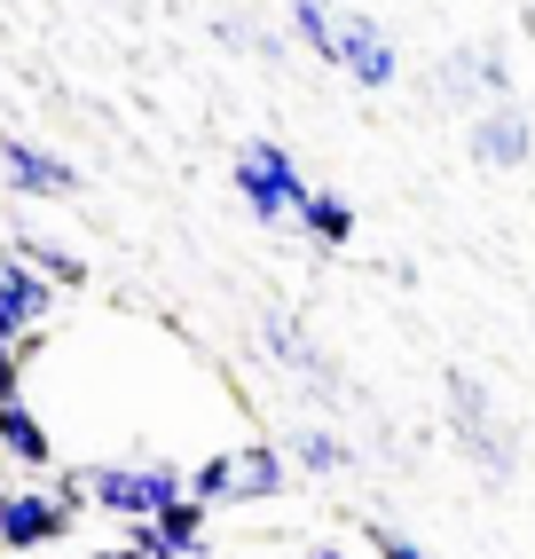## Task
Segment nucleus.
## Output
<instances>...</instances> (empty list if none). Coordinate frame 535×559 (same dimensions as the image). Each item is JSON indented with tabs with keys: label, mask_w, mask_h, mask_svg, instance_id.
I'll use <instances>...</instances> for the list:
<instances>
[{
	"label": "nucleus",
	"mask_w": 535,
	"mask_h": 559,
	"mask_svg": "<svg viewBox=\"0 0 535 559\" xmlns=\"http://www.w3.org/2000/svg\"><path fill=\"white\" fill-rule=\"evenodd\" d=\"M0 181H9L16 198H80V166L56 158L48 142H32V134H0Z\"/></svg>",
	"instance_id": "0eeeda50"
},
{
	"label": "nucleus",
	"mask_w": 535,
	"mask_h": 559,
	"mask_svg": "<svg viewBox=\"0 0 535 559\" xmlns=\"http://www.w3.org/2000/svg\"><path fill=\"white\" fill-rule=\"evenodd\" d=\"M284 457H292V473H323V480H331V473H347V465H355V441H338L331 426H299Z\"/></svg>",
	"instance_id": "2eb2a0df"
},
{
	"label": "nucleus",
	"mask_w": 535,
	"mask_h": 559,
	"mask_svg": "<svg viewBox=\"0 0 535 559\" xmlns=\"http://www.w3.org/2000/svg\"><path fill=\"white\" fill-rule=\"evenodd\" d=\"M260 340H268V355H276L284 370H299L308 386H323V394L338 386V362H331V355H323V347L308 340V331L292 323V316H260Z\"/></svg>",
	"instance_id": "f8f14e48"
},
{
	"label": "nucleus",
	"mask_w": 535,
	"mask_h": 559,
	"mask_svg": "<svg viewBox=\"0 0 535 559\" xmlns=\"http://www.w3.org/2000/svg\"><path fill=\"white\" fill-rule=\"evenodd\" d=\"M292 40L316 63H331V0H292Z\"/></svg>",
	"instance_id": "f3484780"
},
{
	"label": "nucleus",
	"mask_w": 535,
	"mask_h": 559,
	"mask_svg": "<svg viewBox=\"0 0 535 559\" xmlns=\"http://www.w3.org/2000/svg\"><path fill=\"white\" fill-rule=\"evenodd\" d=\"M0 497H9V480H0Z\"/></svg>",
	"instance_id": "4be33fe9"
},
{
	"label": "nucleus",
	"mask_w": 535,
	"mask_h": 559,
	"mask_svg": "<svg viewBox=\"0 0 535 559\" xmlns=\"http://www.w3.org/2000/svg\"><path fill=\"white\" fill-rule=\"evenodd\" d=\"M63 497L80 512H110V520H158L174 497H181V465L166 450H142V457H119V465H87L63 480Z\"/></svg>",
	"instance_id": "f257e3e1"
},
{
	"label": "nucleus",
	"mask_w": 535,
	"mask_h": 559,
	"mask_svg": "<svg viewBox=\"0 0 535 559\" xmlns=\"http://www.w3.org/2000/svg\"><path fill=\"white\" fill-rule=\"evenodd\" d=\"M150 528H158V544H166V551H181V559H205V504L174 497L158 520H150Z\"/></svg>",
	"instance_id": "dca6fc26"
},
{
	"label": "nucleus",
	"mask_w": 535,
	"mask_h": 559,
	"mask_svg": "<svg viewBox=\"0 0 535 559\" xmlns=\"http://www.w3.org/2000/svg\"><path fill=\"white\" fill-rule=\"evenodd\" d=\"M56 316V284L48 276H32L16 252H0V340H32V331H48Z\"/></svg>",
	"instance_id": "1a4fd4ad"
},
{
	"label": "nucleus",
	"mask_w": 535,
	"mask_h": 559,
	"mask_svg": "<svg viewBox=\"0 0 535 559\" xmlns=\"http://www.w3.org/2000/svg\"><path fill=\"white\" fill-rule=\"evenodd\" d=\"M299 237H308L316 252H347L355 245V205L347 198H338V190H316V181H308V198H299Z\"/></svg>",
	"instance_id": "ddd939ff"
},
{
	"label": "nucleus",
	"mask_w": 535,
	"mask_h": 559,
	"mask_svg": "<svg viewBox=\"0 0 535 559\" xmlns=\"http://www.w3.org/2000/svg\"><path fill=\"white\" fill-rule=\"evenodd\" d=\"M441 402H449V433H456V457H465L480 480H504L520 473V441H512V426H504V409H496V394H488V379H473V370H449L441 379Z\"/></svg>",
	"instance_id": "f03ea898"
},
{
	"label": "nucleus",
	"mask_w": 535,
	"mask_h": 559,
	"mask_svg": "<svg viewBox=\"0 0 535 559\" xmlns=\"http://www.w3.org/2000/svg\"><path fill=\"white\" fill-rule=\"evenodd\" d=\"M16 394H24V355L0 340V402H16Z\"/></svg>",
	"instance_id": "6ab92c4d"
},
{
	"label": "nucleus",
	"mask_w": 535,
	"mask_h": 559,
	"mask_svg": "<svg viewBox=\"0 0 535 559\" xmlns=\"http://www.w3.org/2000/svg\"><path fill=\"white\" fill-rule=\"evenodd\" d=\"M0 457L24 465V473H56V441H48V418L32 409L24 394L0 402Z\"/></svg>",
	"instance_id": "9b49d317"
},
{
	"label": "nucleus",
	"mask_w": 535,
	"mask_h": 559,
	"mask_svg": "<svg viewBox=\"0 0 535 559\" xmlns=\"http://www.w3.org/2000/svg\"><path fill=\"white\" fill-rule=\"evenodd\" d=\"M284 489H292L284 441H237V450H228V497L237 504H276Z\"/></svg>",
	"instance_id": "9d476101"
},
{
	"label": "nucleus",
	"mask_w": 535,
	"mask_h": 559,
	"mask_svg": "<svg viewBox=\"0 0 535 559\" xmlns=\"http://www.w3.org/2000/svg\"><path fill=\"white\" fill-rule=\"evenodd\" d=\"M370 551H378V559H433L426 544H417V536H402V528H370Z\"/></svg>",
	"instance_id": "a211bd4d"
},
{
	"label": "nucleus",
	"mask_w": 535,
	"mask_h": 559,
	"mask_svg": "<svg viewBox=\"0 0 535 559\" xmlns=\"http://www.w3.org/2000/svg\"><path fill=\"white\" fill-rule=\"evenodd\" d=\"M433 95L441 103H512V63L496 40H473V48H449L441 71H433Z\"/></svg>",
	"instance_id": "423d86ee"
},
{
	"label": "nucleus",
	"mask_w": 535,
	"mask_h": 559,
	"mask_svg": "<svg viewBox=\"0 0 535 559\" xmlns=\"http://www.w3.org/2000/svg\"><path fill=\"white\" fill-rule=\"evenodd\" d=\"M299 559H355V551H338V544H308Z\"/></svg>",
	"instance_id": "aec40b11"
},
{
	"label": "nucleus",
	"mask_w": 535,
	"mask_h": 559,
	"mask_svg": "<svg viewBox=\"0 0 535 559\" xmlns=\"http://www.w3.org/2000/svg\"><path fill=\"white\" fill-rule=\"evenodd\" d=\"M465 151H473V166H488V174H520V166H527V151H535L527 110H520V103H488V110H473Z\"/></svg>",
	"instance_id": "6e6552de"
},
{
	"label": "nucleus",
	"mask_w": 535,
	"mask_h": 559,
	"mask_svg": "<svg viewBox=\"0 0 535 559\" xmlns=\"http://www.w3.org/2000/svg\"><path fill=\"white\" fill-rule=\"evenodd\" d=\"M16 260H24L32 276H48L56 292H80L87 284V260L71 252V245H56V237H16Z\"/></svg>",
	"instance_id": "4468645a"
},
{
	"label": "nucleus",
	"mask_w": 535,
	"mask_h": 559,
	"mask_svg": "<svg viewBox=\"0 0 535 559\" xmlns=\"http://www.w3.org/2000/svg\"><path fill=\"white\" fill-rule=\"evenodd\" d=\"M80 528V504L63 489H9L0 497V559H40Z\"/></svg>",
	"instance_id": "20e7f679"
},
{
	"label": "nucleus",
	"mask_w": 535,
	"mask_h": 559,
	"mask_svg": "<svg viewBox=\"0 0 535 559\" xmlns=\"http://www.w3.org/2000/svg\"><path fill=\"white\" fill-rule=\"evenodd\" d=\"M228 181H237V198H245V213L260 221V229H284V221L299 213V198H308V174H299V158L276 134H252L245 151L228 158Z\"/></svg>",
	"instance_id": "7ed1b4c3"
},
{
	"label": "nucleus",
	"mask_w": 535,
	"mask_h": 559,
	"mask_svg": "<svg viewBox=\"0 0 535 559\" xmlns=\"http://www.w3.org/2000/svg\"><path fill=\"white\" fill-rule=\"evenodd\" d=\"M331 71H347L355 87H394L402 80V48H394V32L362 16V9H331Z\"/></svg>",
	"instance_id": "39448f33"
},
{
	"label": "nucleus",
	"mask_w": 535,
	"mask_h": 559,
	"mask_svg": "<svg viewBox=\"0 0 535 559\" xmlns=\"http://www.w3.org/2000/svg\"><path fill=\"white\" fill-rule=\"evenodd\" d=\"M87 559H134V551H127V544H103V551H87Z\"/></svg>",
	"instance_id": "412c9836"
}]
</instances>
